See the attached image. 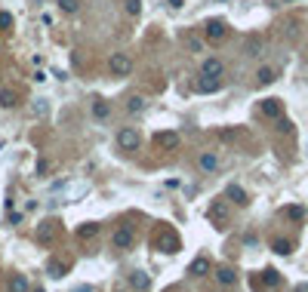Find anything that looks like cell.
<instances>
[{
    "label": "cell",
    "mask_w": 308,
    "mask_h": 292,
    "mask_svg": "<svg viewBox=\"0 0 308 292\" xmlns=\"http://www.w3.org/2000/svg\"><path fill=\"white\" fill-rule=\"evenodd\" d=\"M111 243H114V249H123V252L133 249V243H136V228H133V225H117Z\"/></svg>",
    "instance_id": "cell-1"
},
{
    "label": "cell",
    "mask_w": 308,
    "mask_h": 292,
    "mask_svg": "<svg viewBox=\"0 0 308 292\" xmlns=\"http://www.w3.org/2000/svg\"><path fill=\"white\" fill-rule=\"evenodd\" d=\"M139 145H142V136L133 130V126H123V130L117 133V148L120 151H139Z\"/></svg>",
    "instance_id": "cell-2"
},
{
    "label": "cell",
    "mask_w": 308,
    "mask_h": 292,
    "mask_svg": "<svg viewBox=\"0 0 308 292\" xmlns=\"http://www.w3.org/2000/svg\"><path fill=\"white\" fill-rule=\"evenodd\" d=\"M108 68H111L114 77H126V74L133 71V59L126 56V52H114V56L108 59Z\"/></svg>",
    "instance_id": "cell-3"
},
{
    "label": "cell",
    "mask_w": 308,
    "mask_h": 292,
    "mask_svg": "<svg viewBox=\"0 0 308 292\" xmlns=\"http://www.w3.org/2000/svg\"><path fill=\"white\" fill-rule=\"evenodd\" d=\"M157 246H160V252H179V249H182V243H179V234L176 231H160V237H157Z\"/></svg>",
    "instance_id": "cell-4"
},
{
    "label": "cell",
    "mask_w": 308,
    "mask_h": 292,
    "mask_svg": "<svg viewBox=\"0 0 308 292\" xmlns=\"http://www.w3.org/2000/svg\"><path fill=\"white\" fill-rule=\"evenodd\" d=\"M219 89H222V80H219V77H201V80H194V93H201V96L219 93Z\"/></svg>",
    "instance_id": "cell-5"
},
{
    "label": "cell",
    "mask_w": 308,
    "mask_h": 292,
    "mask_svg": "<svg viewBox=\"0 0 308 292\" xmlns=\"http://www.w3.org/2000/svg\"><path fill=\"white\" fill-rule=\"evenodd\" d=\"M56 237H59V222H52V218L37 228V240L40 243H56Z\"/></svg>",
    "instance_id": "cell-6"
},
{
    "label": "cell",
    "mask_w": 308,
    "mask_h": 292,
    "mask_svg": "<svg viewBox=\"0 0 308 292\" xmlns=\"http://www.w3.org/2000/svg\"><path fill=\"white\" fill-rule=\"evenodd\" d=\"M225 34H228V25H225V19H210L207 22V40H222L225 37Z\"/></svg>",
    "instance_id": "cell-7"
},
{
    "label": "cell",
    "mask_w": 308,
    "mask_h": 292,
    "mask_svg": "<svg viewBox=\"0 0 308 292\" xmlns=\"http://www.w3.org/2000/svg\"><path fill=\"white\" fill-rule=\"evenodd\" d=\"M130 286H133L136 292H148V289H151V277H148L145 271H133V274H130Z\"/></svg>",
    "instance_id": "cell-8"
},
{
    "label": "cell",
    "mask_w": 308,
    "mask_h": 292,
    "mask_svg": "<svg viewBox=\"0 0 308 292\" xmlns=\"http://www.w3.org/2000/svg\"><path fill=\"white\" fill-rule=\"evenodd\" d=\"M262 114L271 117V120L284 117V105H281V99H265V102H262Z\"/></svg>",
    "instance_id": "cell-9"
},
{
    "label": "cell",
    "mask_w": 308,
    "mask_h": 292,
    "mask_svg": "<svg viewBox=\"0 0 308 292\" xmlns=\"http://www.w3.org/2000/svg\"><path fill=\"white\" fill-rule=\"evenodd\" d=\"M222 71H225V65L219 59H204V65H201L204 77H222Z\"/></svg>",
    "instance_id": "cell-10"
},
{
    "label": "cell",
    "mask_w": 308,
    "mask_h": 292,
    "mask_svg": "<svg viewBox=\"0 0 308 292\" xmlns=\"http://www.w3.org/2000/svg\"><path fill=\"white\" fill-rule=\"evenodd\" d=\"M225 197L231 200V203H238V206H247V203H250V197H247V191H244L241 185H228V188H225Z\"/></svg>",
    "instance_id": "cell-11"
},
{
    "label": "cell",
    "mask_w": 308,
    "mask_h": 292,
    "mask_svg": "<svg viewBox=\"0 0 308 292\" xmlns=\"http://www.w3.org/2000/svg\"><path fill=\"white\" fill-rule=\"evenodd\" d=\"M207 215H210V222H219V225H225V222H228V206L222 203V200H216V203L210 206V212H207Z\"/></svg>",
    "instance_id": "cell-12"
},
{
    "label": "cell",
    "mask_w": 308,
    "mask_h": 292,
    "mask_svg": "<svg viewBox=\"0 0 308 292\" xmlns=\"http://www.w3.org/2000/svg\"><path fill=\"white\" fill-rule=\"evenodd\" d=\"M6 289H9V292H31V283H28L25 274H12L9 283H6Z\"/></svg>",
    "instance_id": "cell-13"
},
{
    "label": "cell",
    "mask_w": 308,
    "mask_h": 292,
    "mask_svg": "<svg viewBox=\"0 0 308 292\" xmlns=\"http://www.w3.org/2000/svg\"><path fill=\"white\" fill-rule=\"evenodd\" d=\"M157 145H160V148H167V151H176V148H179V133H173V130L160 133V136H157Z\"/></svg>",
    "instance_id": "cell-14"
},
{
    "label": "cell",
    "mask_w": 308,
    "mask_h": 292,
    "mask_svg": "<svg viewBox=\"0 0 308 292\" xmlns=\"http://www.w3.org/2000/svg\"><path fill=\"white\" fill-rule=\"evenodd\" d=\"M210 271H213V265H210V259H204V255H201V259H194L191 268H188V274H194V277H207Z\"/></svg>",
    "instance_id": "cell-15"
},
{
    "label": "cell",
    "mask_w": 308,
    "mask_h": 292,
    "mask_svg": "<svg viewBox=\"0 0 308 292\" xmlns=\"http://www.w3.org/2000/svg\"><path fill=\"white\" fill-rule=\"evenodd\" d=\"M197 163H201V169H204V172H216V169H219V157H216L213 151H204Z\"/></svg>",
    "instance_id": "cell-16"
},
{
    "label": "cell",
    "mask_w": 308,
    "mask_h": 292,
    "mask_svg": "<svg viewBox=\"0 0 308 292\" xmlns=\"http://www.w3.org/2000/svg\"><path fill=\"white\" fill-rule=\"evenodd\" d=\"M216 280L222 286H234L238 283V274H234V268H216Z\"/></svg>",
    "instance_id": "cell-17"
},
{
    "label": "cell",
    "mask_w": 308,
    "mask_h": 292,
    "mask_svg": "<svg viewBox=\"0 0 308 292\" xmlns=\"http://www.w3.org/2000/svg\"><path fill=\"white\" fill-rule=\"evenodd\" d=\"M46 274H49L52 280H62L65 274H68V265H65V262H59V259H52V262L46 265Z\"/></svg>",
    "instance_id": "cell-18"
},
{
    "label": "cell",
    "mask_w": 308,
    "mask_h": 292,
    "mask_svg": "<svg viewBox=\"0 0 308 292\" xmlns=\"http://www.w3.org/2000/svg\"><path fill=\"white\" fill-rule=\"evenodd\" d=\"M96 234H99V225H96V222H83V225L77 228V237H80V240H93Z\"/></svg>",
    "instance_id": "cell-19"
},
{
    "label": "cell",
    "mask_w": 308,
    "mask_h": 292,
    "mask_svg": "<svg viewBox=\"0 0 308 292\" xmlns=\"http://www.w3.org/2000/svg\"><path fill=\"white\" fill-rule=\"evenodd\" d=\"M126 111H130V114H142L145 111V99L142 96H130V99H126Z\"/></svg>",
    "instance_id": "cell-20"
},
{
    "label": "cell",
    "mask_w": 308,
    "mask_h": 292,
    "mask_svg": "<svg viewBox=\"0 0 308 292\" xmlns=\"http://www.w3.org/2000/svg\"><path fill=\"white\" fill-rule=\"evenodd\" d=\"M108 114H111V105H108V102H102V99H96V102H93V117L105 120Z\"/></svg>",
    "instance_id": "cell-21"
},
{
    "label": "cell",
    "mask_w": 308,
    "mask_h": 292,
    "mask_svg": "<svg viewBox=\"0 0 308 292\" xmlns=\"http://www.w3.org/2000/svg\"><path fill=\"white\" fill-rule=\"evenodd\" d=\"M271 249H275L278 255H290V252H293V243H290V240H284V237H278V240L271 243Z\"/></svg>",
    "instance_id": "cell-22"
},
{
    "label": "cell",
    "mask_w": 308,
    "mask_h": 292,
    "mask_svg": "<svg viewBox=\"0 0 308 292\" xmlns=\"http://www.w3.org/2000/svg\"><path fill=\"white\" fill-rule=\"evenodd\" d=\"M262 283H265V286H278V283H281V274H278L275 268L262 271Z\"/></svg>",
    "instance_id": "cell-23"
},
{
    "label": "cell",
    "mask_w": 308,
    "mask_h": 292,
    "mask_svg": "<svg viewBox=\"0 0 308 292\" xmlns=\"http://www.w3.org/2000/svg\"><path fill=\"white\" fill-rule=\"evenodd\" d=\"M123 9H126V15H142V0H123Z\"/></svg>",
    "instance_id": "cell-24"
},
{
    "label": "cell",
    "mask_w": 308,
    "mask_h": 292,
    "mask_svg": "<svg viewBox=\"0 0 308 292\" xmlns=\"http://www.w3.org/2000/svg\"><path fill=\"white\" fill-rule=\"evenodd\" d=\"M59 9L68 12V15H74V12L80 9V0H59Z\"/></svg>",
    "instance_id": "cell-25"
},
{
    "label": "cell",
    "mask_w": 308,
    "mask_h": 292,
    "mask_svg": "<svg viewBox=\"0 0 308 292\" xmlns=\"http://www.w3.org/2000/svg\"><path fill=\"white\" fill-rule=\"evenodd\" d=\"M284 215H287V218H293V222H302V218H305V209H302V206H287V209H284Z\"/></svg>",
    "instance_id": "cell-26"
},
{
    "label": "cell",
    "mask_w": 308,
    "mask_h": 292,
    "mask_svg": "<svg viewBox=\"0 0 308 292\" xmlns=\"http://www.w3.org/2000/svg\"><path fill=\"white\" fill-rule=\"evenodd\" d=\"M31 111H34V117H43V114L49 111V105H46V99H34V105H31Z\"/></svg>",
    "instance_id": "cell-27"
},
{
    "label": "cell",
    "mask_w": 308,
    "mask_h": 292,
    "mask_svg": "<svg viewBox=\"0 0 308 292\" xmlns=\"http://www.w3.org/2000/svg\"><path fill=\"white\" fill-rule=\"evenodd\" d=\"M0 105H3V108L15 105V93H12V89H0Z\"/></svg>",
    "instance_id": "cell-28"
},
{
    "label": "cell",
    "mask_w": 308,
    "mask_h": 292,
    "mask_svg": "<svg viewBox=\"0 0 308 292\" xmlns=\"http://www.w3.org/2000/svg\"><path fill=\"white\" fill-rule=\"evenodd\" d=\"M256 77H259V83L265 86V83L275 80V71H271V68H259V74H256Z\"/></svg>",
    "instance_id": "cell-29"
},
{
    "label": "cell",
    "mask_w": 308,
    "mask_h": 292,
    "mask_svg": "<svg viewBox=\"0 0 308 292\" xmlns=\"http://www.w3.org/2000/svg\"><path fill=\"white\" fill-rule=\"evenodd\" d=\"M278 133H281V136H290V133H293V123H290L287 117H278Z\"/></svg>",
    "instance_id": "cell-30"
},
{
    "label": "cell",
    "mask_w": 308,
    "mask_h": 292,
    "mask_svg": "<svg viewBox=\"0 0 308 292\" xmlns=\"http://www.w3.org/2000/svg\"><path fill=\"white\" fill-rule=\"evenodd\" d=\"M0 28H3V31L12 28V15H9V12H0Z\"/></svg>",
    "instance_id": "cell-31"
},
{
    "label": "cell",
    "mask_w": 308,
    "mask_h": 292,
    "mask_svg": "<svg viewBox=\"0 0 308 292\" xmlns=\"http://www.w3.org/2000/svg\"><path fill=\"white\" fill-rule=\"evenodd\" d=\"M49 169H52V163H49V160H40V163H37V175H46Z\"/></svg>",
    "instance_id": "cell-32"
},
{
    "label": "cell",
    "mask_w": 308,
    "mask_h": 292,
    "mask_svg": "<svg viewBox=\"0 0 308 292\" xmlns=\"http://www.w3.org/2000/svg\"><path fill=\"white\" fill-rule=\"evenodd\" d=\"M188 46H191V52H201V46H204V43L197 40V37H191V40H188Z\"/></svg>",
    "instance_id": "cell-33"
},
{
    "label": "cell",
    "mask_w": 308,
    "mask_h": 292,
    "mask_svg": "<svg viewBox=\"0 0 308 292\" xmlns=\"http://www.w3.org/2000/svg\"><path fill=\"white\" fill-rule=\"evenodd\" d=\"M31 80H34V83H43V80H46V74H43V71H34Z\"/></svg>",
    "instance_id": "cell-34"
},
{
    "label": "cell",
    "mask_w": 308,
    "mask_h": 292,
    "mask_svg": "<svg viewBox=\"0 0 308 292\" xmlns=\"http://www.w3.org/2000/svg\"><path fill=\"white\" fill-rule=\"evenodd\" d=\"M167 3H170V9H182V6H185V0H167Z\"/></svg>",
    "instance_id": "cell-35"
},
{
    "label": "cell",
    "mask_w": 308,
    "mask_h": 292,
    "mask_svg": "<svg viewBox=\"0 0 308 292\" xmlns=\"http://www.w3.org/2000/svg\"><path fill=\"white\" fill-rule=\"evenodd\" d=\"M293 292H308V283H299V286H296Z\"/></svg>",
    "instance_id": "cell-36"
},
{
    "label": "cell",
    "mask_w": 308,
    "mask_h": 292,
    "mask_svg": "<svg viewBox=\"0 0 308 292\" xmlns=\"http://www.w3.org/2000/svg\"><path fill=\"white\" fill-rule=\"evenodd\" d=\"M37 292H43V289H37Z\"/></svg>",
    "instance_id": "cell-37"
}]
</instances>
